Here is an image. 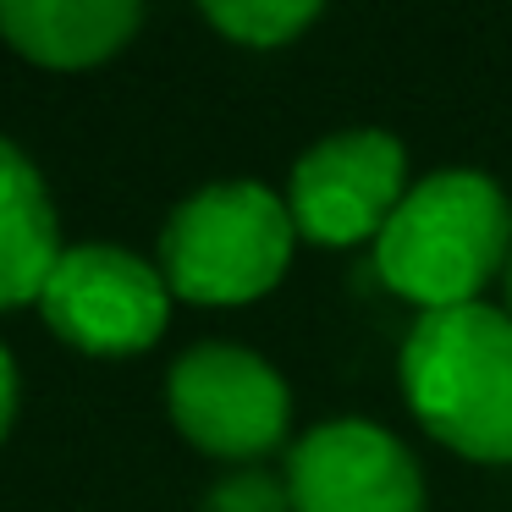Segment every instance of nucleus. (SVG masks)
<instances>
[{
	"mask_svg": "<svg viewBox=\"0 0 512 512\" xmlns=\"http://www.w3.org/2000/svg\"><path fill=\"white\" fill-rule=\"evenodd\" d=\"M50 331L94 358H127L160 342L171 320V287L149 259L111 243L67 248L39 292Z\"/></svg>",
	"mask_w": 512,
	"mask_h": 512,
	"instance_id": "obj_4",
	"label": "nucleus"
},
{
	"mask_svg": "<svg viewBox=\"0 0 512 512\" xmlns=\"http://www.w3.org/2000/svg\"><path fill=\"white\" fill-rule=\"evenodd\" d=\"M507 314H512V259H507Z\"/></svg>",
	"mask_w": 512,
	"mask_h": 512,
	"instance_id": "obj_13",
	"label": "nucleus"
},
{
	"mask_svg": "<svg viewBox=\"0 0 512 512\" xmlns=\"http://www.w3.org/2000/svg\"><path fill=\"white\" fill-rule=\"evenodd\" d=\"M61 254L67 248L34 160L12 138H0V309L39 298Z\"/></svg>",
	"mask_w": 512,
	"mask_h": 512,
	"instance_id": "obj_9",
	"label": "nucleus"
},
{
	"mask_svg": "<svg viewBox=\"0 0 512 512\" xmlns=\"http://www.w3.org/2000/svg\"><path fill=\"white\" fill-rule=\"evenodd\" d=\"M204 512H292V490L265 468H243L204 496Z\"/></svg>",
	"mask_w": 512,
	"mask_h": 512,
	"instance_id": "obj_11",
	"label": "nucleus"
},
{
	"mask_svg": "<svg viewBox=\"0 0 512 512\" xmlns=\"http://www.w3.org/2000/svg\"><path fill=\"white\" fill-rule=\"evenodd\" d=\"M12 419H17V364H12V353L0 347V441H6Z\"/></svg>",
	"mask_w": 512,
	"mask_h": 512,
	"instance_id": "obj_12",
	"label": "nucleus"
},
{
	"mask_svg": "<svg viewBox=\"0 0 512 512\" xmlns=\"http://www.w3.org/2000/svg\"><path fill=\"white\" fill-rule=\"evenodd\" d=\"M171 419L210 457H265L287 435V380L259 353L232 342H199L171 364Z\"/></svg>",
	"mask_w": 512,
	"mask_h": 512,
	"instance_id": "obj_5",
	"label": "nucleus"
},
{
	"mask_svg": "<svg viewBox=\"0 0 512 512\" xmlns=\"http://www.w3.org/2000/svg\"><path fill=\"white\" fill-rule=\"evenodd\" d=\"M133 0H0V34L39 67H94L138 28Z\"/></svg>",
	"mask_w": 512,
	"mask_h": 512,
	"instance_id": "obj_8",
	"label": "nucleus"
},
{
	"mask_svg": "<svg viewBox=\"0 0 512 512\" xmlns=\"http://www.w3.org/2000/svg\"><path fill=\"white\" fill-rule=\"evenodd\" d=\"M402 171L408 155L391 133L358 127V133L325 138L292 171V226L331 248L380 237V226L402 204Z\"/></svg>",
	"mask_w": 512,
	"mask_h": 512,
	"instance_id": "obj_6",
	"label": "nucleus"
},
{
	"mask_svg": "<svg viewBox=\"0 0 512 512\" xmlns=\"http://www.w3.org/2000/svg\"><path fill=\"white\" fill-rule=\"evenodd\" d=\"M292 512H424V479L408 446L364 419L309 430L287 463Z\"/></svg>",
	"mask_w": 512,
	"mask_h": 512,
	"instance_id": "obj_7",
	"label": "nucleus"
},
{
	"mask_svg": "<svg viewBox=\"0 0 512 512\" xmlns=\"http://www.w3.org/2000/svg\"><path fill=\"white\" fill-rule=\"evenodd\" d=\"M402 391L435 441L474 463H512V314L485 303L419 314Z\"/></svg>",
	"mask_w": 512,
	"mask_h": 512,
	"instance_id": "obj_2",
	"label": "nucleus"
},
{
	"mask_svg": "<svg viewBox=\"0 0 512 512\" xmlns=\"http://www.w3.org/2000/svg\"><path fill=\"white\" fill-rule=\"evenodd\" d=\"M512 259V204L485 171H435L402 193L375 237V270L424 314L479 303V287Z\"/></svg>",
	"mask_w": 512,
	"mask_h": 512,
	"instance_id": "obj_1",
	"label": "nucleus"
},
{
	"mask_svg": "<svg viewBox=\"0 0 512 512\" xmlns=\"http://www.w3.org/2000/svg\"><path fill=\"white\" fill-rule=\"evenodd\" d=\"M292 259V210L259 182L193 193L160 237V276L188 303L265 298Z\"/></svg>",
	"mask_w": 512,
	"mask_h": 512,
	"instance_id": "obj_3",
	"label": "nucleus"
},
{
	"mask_svg": "<svg viewBox=\"0 0 512 512\" xmlns=\"http://www.w3.org/2000/svg\"><path fill=\"white\" fill-rule=\"evenodd\" d=\"M204 17L221 34H232L237 45L270 50V45H287L292 34H303L320 17V6L314 0H226V6L215 0V6H204Z\"/></svg>",
	"mask_w": 512,
	"mask_h": 512,
	"instance_id": "obj_10",
	"label": "nucleus"
}]
</instances>
